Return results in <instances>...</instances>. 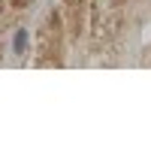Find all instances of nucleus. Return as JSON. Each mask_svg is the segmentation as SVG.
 Returning a JSON list of instances; mask_svg holds the SVG:
<instances>
[{
	"label": "nucleus",
	"instance_id": "obj_1",
	"mask_svg": "<svg viewBox=\"0 0 151 151\" xmlns=\"http://www.w3.org/2000/svg\"><path fill=\"white\" fill-rule=\"evenodd\" d=\"M24 42H27V33L18 30V33H15V55H21V52H24Z\"/></svg>",
	"mask_w": 151,
	"mask_h": 151
},
{
	"label": "nucleus",
	"instance_id": "obj_2",
	"mask_svg": "<svg viewBox=\"0 0 151 151\" xmlns=\"http://www.w3.org/2000/svg\"><path fill=\"white\" fill-rule=\"evenodd\" d=\"M18 3H24V0H18Z\"/></svg>",
	"mask_w": 151,
	"mask_h": 151
}]
</instances>
